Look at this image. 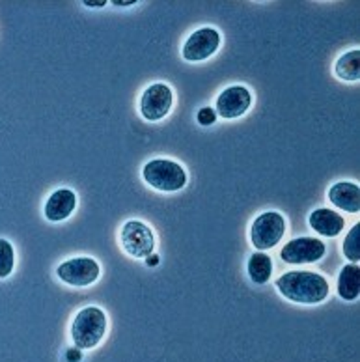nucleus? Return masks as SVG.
Instances as JSON below:
<instances>
[{
  "instance_id": "nucleus-22",
  "label": "nucleus",
  "mask_w": 360,
  "mask_h": 362,
  "mask_svg": "<svg viewBox=\"0 0 360 362\" xmlns=\"http://www.w3.org/2000/svg\"><path fill=\"white\" fill-rule=\"evenodd\" d=\"M146 262H148V265L149 264L155 265V264H157V256H153V254H151V256H148V259H146Z\"/></svg>"
},
{
  "instance_id": "nucleus-15",
  "label": "nucleus",
  "mask_w": 360,
  "mask_h": 362,
  "mask_svg": "<svg viewBox=\"0 0 360 362\" xmlns=\"http://www.w3.org/2000/svg\"><path fill=\"white\" fill-rule=\"evenodd\" d=\"M336 77L342 78V81H349V83H355L360 78V51L359 49H353V51L345 52L336 60L335 66Z\"/></svg>"
},
{
  "instance_id": "nucleus-2",
  "label": "nucleus",
  "mask_w": 360,
  "mask_h": 362,
  "mask_svg": "<svg viewBox=\"0 0 360 362\" xmlns=\"http://www.w3.org/2000/svg\"><path fill=\"white\" fill-rule=\"evenodd\" d=\"M107 316L98 306H86L79 310L71 323V340L77 349H92L105 338Z\"/></svg>"
},
{
  "instance_id": "nucleus-12",
  "label": "nucleus",
  "mask_w": 360,
  "mask_h": 362,
  "mask_svg": "<svg viewBox=\"0 0 360 362\" xmlns=\"http://www.w3.org/2000/svg\"><path fill=\"white\" fill-rule=\"evenodd\" d=\"M310 228L318 232L319 235H325V238H336L338 233H342L345 226V218L339 215V213L332 211V209H327V207H321V209H314L310 213Z\"/></svg>"
},
{
  "instance_id": "nucleus-19",
  "label": "nucleus",
  "mask_w": 360,
  "mask_h": 362,
  "mask_svg": "<svg viewBox=\"0 0 360 362\" xmlns=\"http://www.w3.org/2000/svg\"><path fill=\"white\" fill-rule=\"evenodd\" d=\"M196 119H198V124L200 125H211V124H215L216 112L211 109V107H204V109L198 110V114H196Z\"/></svg>"
},
{
  "instance_id": "nucleus-7",
  "label": "nucleus",
  "mask_w": 360,
  "mask_h": 362,
  "mask_svg": "<svg viewBox=\"0 0 360 362\" xmlns=\"http://www.w3.org/2000/svg\"><path fill=\"white\" fill-rule=\"evenodd\" d=\"M172 101H174V95H172L168 84H151L140 98V114L148 122H159L165 116H168L170 109H172Z\"/></svg>"
},
{
  "instance_id": "nucleus-14",
  "label": "nucleus",
  "mask_w": 360,
  "mask_h": 362,
  "mask_svg": "<svg viewBox=\"0 0 360 362\" xmlns=\"http://www.w3.org/2000/svg\"><path fill=\"white\" fill-rule=\"evenodd\" d=\"M360 293V267L356 264L345 265L344 269L339 271L338 276V295L344 300L359 299Z\"/></svg>"
},
{
  "instance_id": "nucleus-16",
  "label": "nucleus",
  "mask_w": 360,
  "mask_h": 362,
  "mask_svg": "<svg viewBox=\"0 0 360 362\" xmlns=\"http://www.w3.org/2000/svg\"><path fill=\"white\" fill-rule=\"evenodd\" d=\"M247 269L248 276H250L254 284H265L271 279V273H273V262H271L267 254L254 252L248 259Z\"/></svg>"
},
{
  "instance_id": "nucleus-8",
  "label": "nucleus",
  "mask_w": 360,
  "mask_h": 362,
  "mask_svg": "<svg viewBox=\"0 0 360 362\" xmlns=\"http://www.w3.org/2000/svg\"><path fill=\"white\" fill-rule=\"evenodd\" d=\"M219 45H221V34L215 28L206 26V28H198L194 34L187 37L181 54L187 62H202L213 57Z\"/></svg>"
},
{
  "instance_id": "nucleus-4",
  "label": "nucleus",
  "mask_w": 360,
  "mask_h": 362,
  "mask_svg": "<svg viewBox=\"0 0 360 362\" xmlns=\"http://www.w3.org/2000/svg\"><path fill=\"white\" fill-rule=\"evenodd\" d=\"M286 233V218L277 211L262 213L250 226V241L257 250H269L280 243Z\"/></svg>"
},
{
  "instance_id": "nucleus-23",
  "label": "nucleus",
  "mask_w": 360,
  "mask_h": 362,
  "mask_svg": "<svg viewBox=\"0 0 360 362\" xmlns=\"http://www.w3.org/2000/svg\"><path fill=\"white\" fill-rule=\"evenodd\" d=\"M114 4H118V6H131V4H134V2H118V0H116Z\"/></svg>"
},
{
  "instance_id": "nucleus-9",
  "label": "nucleus",
  "mask_w": 360,
  "mask_h": 362,
  "mask_svg": "<svg viewBox=\"0 0 360 362\" xmlns=\"http://www.w3.org/2000/svg\"><path fill=\"white\" fill-rule=\"evenodd\" d=\"M325 243L315 238H297L284 245L280 258L286 264H314L325 256Z\"/></svg>"
},
{
  "instance_id": "nucleus-20",
  "label": "nucleus",
  "mask_w": 360,
  "mask_h": 362,
  "mask_svg": "<svg viewBox=\"0 0 360 362\" xmlns=\"http://www.w3.org/2000/svg\"><path fill=\"white\" fill-rule=\"evenodd\" d=\"M84 4H86L88 8H101V6H105L107 2H105V0H99V2H90V0H86Z\"/></svg>"
},
{
  "instance_id": "nucleus-18",
  "label": "nucleus",
  "mask_w": 360,
  "mask_h": 362,
  "mask_svg": "<svg viewBox=\"0 0 360 362\" xmlns=\"http://www.w3.org/2000/svg\"><path fill=\"white\" fill-rule=\"evenodd\" d=\"M360 224H355V226L351 228L349 233H347V238L344 241V254L345 258L356 264L360 262Z\"/></svg>"
},
{
  "instance_id": "nucleus-17",
  "label": "nucleus",
  "mask_w": 360,
  "mask_h": 362,
  "mask_svg": "<svg viewBox=\"0 0 360 362\" xmlns=\"http://www.w3.org/2000/svg\"><path fill=\"white\" fill-rule=\"evenodd\" d=\"M16 267V250L8 239H0V279H8Z\"/></svg>"
},
{
  "instance_id": "nucleus-3",
  "label": "nucleus",
  "mask_w": 360,
  "mask_h": 362,
  "mask_svg": "<svg viewBox=\"0 0 360 362\" xmlns=\"http://www.w3.org/2000/svg\"><path fill=\"white\" fill-rule=\"evenodd\" d=\"M142 177L149 187L163 192L181 191L187 183V174L180 163L170 159H153L142 168Z\"/></svg>"
},
{
  "instance_id": "nucleus-1",
  "label": "nucleus",
  "mask_w": 360,
  "mask_h": 362,
  "mask_svg": "<svg viewBox=\"0 0 360 362\" xmlns=\"http://www.w3.org/2000/svg\"><path fill=\"white\" fill-rule=\"evenodd\" d=\"M278 291L301 305H319L329 297V282L314 271H288L277 280Z\"/></svg>"
},
{
  "instance_id": "nucleus-5",
  "label": "nucleus",
  "mask_w": 360,
  "mask_h": 362,
  "mask_svg": "<svg viewBox=\"0 0 360 362\" xmlns=\"http://www.w3.org/2000/svg\"><path fill=\"white\" fill-rule=\"evenodd\" d=\"M120 241L125 252L133 258H148L153 254L155 239L148 224L140 221H127L120 232Z\"/></svg>"
},
{
  "instance_id": "nucleus-21",
  "label": "nucleus",
  "mask_w": 360,
  "mask_h": 362,
  "mask_svg": "<svg viewBox=\"0 0 360 362\" xmlns=\"http://www.w3.org/2000/svg\"><path fill=\"white\" fill-rule=\"evenodd\" d=\"M67 357L79 361V358H81V353H79V351H69V353H67Z\"/></svg>"
},
{
  "instance_id": "nucleus-13",
  "label": "nucleus",
  "mask_w": 360,
  "mask_h": 362,
  "mask_svg": "<svg viewBox=\"0 0 360 362\" xmlns=\"http://www.w3.org/2000/svg\"><path fill=\"white\" fill-rule=\"evenodd\" d=\"M329 200L332 206L347 213L360 211V189L351 181H338L329 189Z\"/></svg>"
},
{
  "instance_id": "nucleus-6",
  "label": "nucleus",
  "mask_w": 360,
  "mask_h": 362,
  "mask_svg": "<svg viewBox=\"0 0 360 362\" xmlns=\"http://www.w3.org/2000/svg\"><path fill=\"white\" fill-rule=\"evenodd\" d=\"M99 273H101V267L98 262L93 258H86V256L67 259L58 265L57 269L58 279L66 284L75 286V288H86V286L93 284L99 279Z\"/></svg>"
},
{
  "instance_id": "nucleus-11",
  "label": "nucleus",
  "mask_w": 360,
  "mask_h": 362,
  "mask_svg": "<svg viewBox=\"0 0 360 362\" xmlns=\"http://www.w3.org/2000/svg\"><path fill=\"white\" fill-rule=\"evenodd\" d=\"M77 207V197L71 189H58L49 197L45 202V217L51 223H60L71 217V213Z\"/></svg>"
},
{
  "instance_id": "nucleus-10",
  "label": "nucleus",
  "mask_w": 360,
  "mask_h": 362,
  "mask_svg": "<svg viewBox=\"0 0 360 362\" xmlns=\"http://www.w3.org/2000/svg\"><path fill=\"white\" fill-rule=\"evenodd\" d=\"M252 93L245 86H230L216 98V114L224 119L239 118L250 109Z\"/></svg>"
}]
</instances>
